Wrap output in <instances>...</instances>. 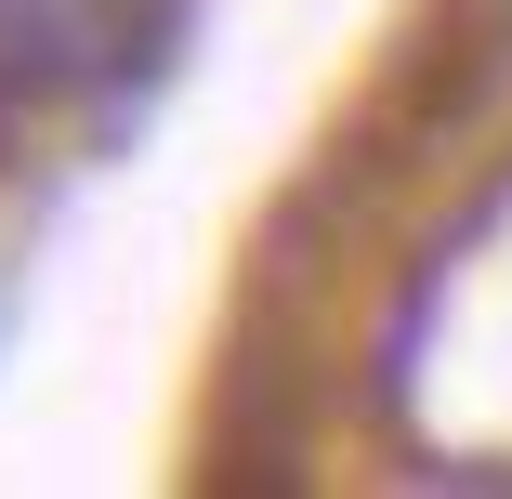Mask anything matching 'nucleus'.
Masks as SVG:
<instances>
[{
    "label": "nucleus",
    "mask_w": 512,
    "mask_h": 499,
    "mask_svg": "<svg viewBox=\"0 0 512 499\" xmlns=\"http://www.w3.org/2000/svg\"><path fill=\"white\" fill-rule=\"evenodd\" d=\"M171 0H0V132L106 92L119 53H158Z\"/></svg>",
    "instance_id": "1"
}]
</instances>
